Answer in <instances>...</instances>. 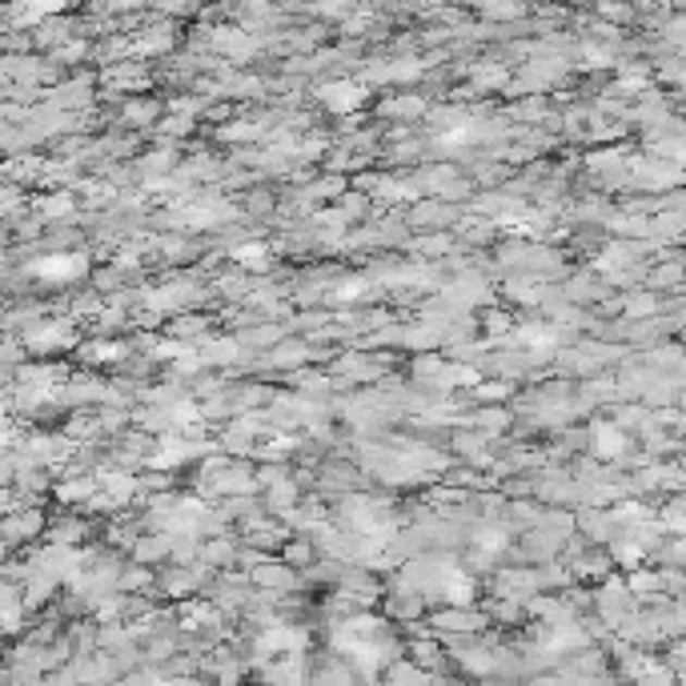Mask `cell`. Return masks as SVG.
Segmentation results:
<instances>
[{"label": "cell", "instance_id": "cell-1", "mask_svg": "<svg viewBox=\"0 0 686 686\" xmlns=\"http://www.w3.org/2000/svg\"><path fill=\"white\" fill-rule=\"evenodd\" d=\"M37 278H76V273H85V261L81 257H52V261H40L33 266Z\"/></svg>", "mask_w": 686, "mask_h": 686}, {"label": "cell", "instance_id": "cell-2", "mask_svg": "<svg viewBox=\"0 0 686 686\" xmlns=\"http://www.w3.org/2000/svg\"><path fill=\"white\" fill-rule=\"evenodd\" d=\"M362 97H366V93L357 89V85H330V89H326V105H330V109H357Z\"/></svg>", "mask_w": 686, "mask_h": 686}, {"label": "cell", "instance_id": "cell-3", "mask_svg": "<svg viewBox=\"0 0 686 686\" xmlns=\"http://www.w3.org/2000/svg\"><path fill=\"white\" fill-rule=\"evenodd\" d=\"M233 257H237L242 266H249V269H266L269 266V249H266V245H237V249H233Z\"/></svg>", "mask_w": 686, "mask_h": 686}]
</instances>
